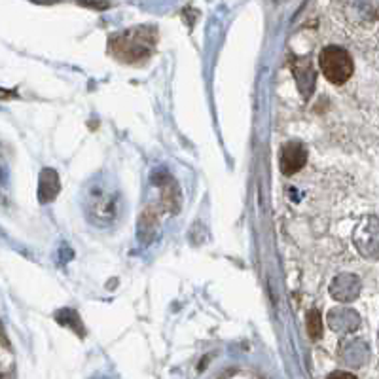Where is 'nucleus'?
I'll list each match as a JSON object with an SVG mask.
<instances>
[{
	"mask_svg": "<svg viewBox=\"0 0 379 379\" xmlns=\"http://www.w3.org/2000/svg\"><path fill=\"white\" fill-rule=\"evenodd\" d=\"M110 48L116 57L127 63H135L148 57L156 48V31H152L150 27H135L131 31L116 34L112 38Z\"/></svg>",
	"mask_w": 379,
	"mask_h": 379,
	"instance_id": "obj_1",
	"label": "nucleus"
},
{
	"mask_svg": "<svg viewBox=\"0 0 379 379\" xmlns=\"http://www.w3.org/2000/svg\"><path fill=\"white\" fill-rule=\"evenodd\" d=\"M319 66L322 76L334 85L347 84L355 71L351 53L347 52L345 48L334 46V44L322 48V52L319 53Z\"/></svg>",
	"mask_w": 379,
	"mask_h": 379,
	"instance_id": "obj_2",
	"label": "nucleus"
},
{
	"mask_svg": "<svg viewBox=\"0 0 379 379\" xmlns=\"http://www.w3.org/2000/svg\"><path fill=\"white\" fill-rule=\"evenodd\" d=\"M308 162V150L300 141H292V143L285 144L281 152V159H279V167H281L283 175H296L298 171L303 169V165Z\"/></svg>",
	"mask_w": 379,
	"mask_h": 379,
	"instance_id": "obj_3",
	"label": "nucleus"
},
{
	"mask_svg": "<svg viewBox=\"0 0 379 379\" xmlns=\"http://www.w3.org/2000/svg\"><path fill=\"white\" fill-rule=\"evenodd\" d=\"M59 177H57V173L53 169H44L42 171V175H40V190H38V196L40 201L46 203L52 201L53 197L59 194Z\"/></svg>",
	"mask_w": 379,
	"mask_h": 379,
	"instance_id": "obj_4",
	"label": "nucleus"
},
{
	"mask_svg": "<svg viewBox=\"0 0 379 379\" xmlns=\"http://www.w3.org/2000/svg\"><path fill=\"white\" fill-rule=\"evenodd\" d=\"M93 205L92 210L95 213V216L105 215V218H110L112 213H116V197L108 196V194H103V196H92Z\"/></svg>",
	"mask_w": 379,
	"mask_h": 379,
	"instance_id": "obj_5",
	"label": "nucleus"
},
{
	"mask_svg": "<svg viewBox=\"0 0 379 379\" xmlns=\"http://www.w3.org/2000/svg\"><path fill=\"white\" fill-rule=\"evenodd\" d=\"M308 332L311 338H319L322 332V322H320V313L317 309H311L308 315Z\"/></svg>",
	"mask_w": 379,
	"mask_h": 379,
	"instance_id": "obj_6",
	"label": "nucleus"
},
{
	"mask_svg": "<svg viewBox=\"0 0 379 379\" xmlns=\"http://www.w3.org/2000/svg\"><path fill=\"white\" fill-rule=\"evenodd\" d=\"M328 379H359V378L349 372H334L328 376Z\"/></svg>",
	"mask_w": 379,
	"mask_h": 379,
	"instance_id": "obj_7",
	"label": "nucleus"
}]
</instances>
